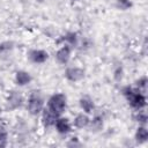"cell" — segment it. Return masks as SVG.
Here are the masks:
<instances>
[{
  "label": "cell",
  "instance_id": "cell-1",
  "mask_svg": "<svg viewBox=\"0 0 148 148\" xmlns=\"http://www.w3.org/2000/svg\"><path fill=\"white\" fill-rule=\"evenodd\" d=\"M121 92L132 109H134L135 111L145 109V106L147 104V99H146L145 94L138 91L135 88H133L131 86H125L121 89Z\"/></svg>",
  "mask_w": 148,
  "mask_h": 148
},
{
  "label": "cell",
  "instance_id": "cell-2",
  "mask_svg": "<svg viewBox=\"0 0 148 148\" xmlns=\"http://www.w3.org/2000/svg\"><path fill=\"white\" fill-rule=\"evenodd\" d=\"M46 108L58 116H61L67 108V97L62 92H54L46 102Z\"/></svg>",
  "mask_w": 148,
  "mask_h": 148
},
{
  "label": "cell",
  "instance_id": "cell-3",
  "mask_svg": "<svg viewBox=\"0 0 148 148\" xmlns=\"http://www.w3.org/2000/svg\"><path fill=\"white\" fill-rule=\"evenodd\" d=\"M44 109V98L42 94L37 90L30 92L27 99V110L31 116H38Z\"/></svg>",
  "mask_w": 148,
  "mask_h": 148
},
{
  "label": "cell",
  "instance_id": "cell-4",
  "mask_svg": "<svg viewBox=\"0 0 148 148\" xmlns=\"http://www.w3.org/2000/svg\"><path fill=\"white\" fill-rule=\"evenodd\" d=\"M84 69L79 67V66H69L65 69V77L67 81L69 82H73V83H76V82H80L84 79Z\"/></svg>",
  "mask_w": 148,
  "mask_h": 148
},
{
  "label": "cell",
  "instance_id": "cell-5",
  "mask_svg": "<svg viewBox=\"0 0 148 148\" xmlns=\"http://www.w3.org/2000/svg\"><path fill=\"white\" fill-rule=\"evenodd\" d=\"M54 57H56V60L60 65H67L68 61L71 60V57H72V46L66 45V44H61V46L57 50Z\"/></svg>",
  "mask_w": 148,
  "mask_h": 148
},
{
  "label": "cell",
  "instance_id": "cell-6",
  "mask_svg": "<svg viewBox=\"0 0 148 148\" xmlns=\"http://www.w3.org/2000/svg\"><path fill=\"white\" fill-rule=\"evenodd\" d=\"M28 59L32 64L42 65L49 59V53L42 49H32L28 52Z\"/></svg>",
  "mask_w": 148,
  "mask_h": 148
},
{
  "label": "cell",
  "instance_id": "cell-7",
  "mask_svg": "<svg viewBox=\"0 0 148 148\" xmlns=\"http://www.w3.org/2000/svg\"><path fill=\"white\" fill-rule=\"evenodd\" d=\"M72 123H71V120L67 118V117H62V116H59L58 118H57V120H56V124H54V128H56V131L59 133V134H61V135H66V134H68L71 131H72Z\"/></svg>",
  "mask_w": 148,
  "mask_h": 148
},
{
  "label": "cell",
  "instance_id": "cell-8",
  "mask_svg": "<svg viewBox=\"0 0 148 148\" xmlns=\"http://www.w3.org/2000/svg\"><path fill=\"white\" fill-rule=\"evenodd\" d=\"M23 103H24V98L18 91L9 92V95L7 97V101H6L7 108L9 110H16V109L21 108L23 105Z\"/></svg>",
  "mask_w": 148,
  "mask_h": 148
},
{
  "label": "cell",
  "instance_id": "cell-9",
  "mask_svg": "<svg viewBox=\"0 0 148 148\" xmlns=\"http://www.w3.org/2000/svg\"><path fill=\"white\" fill-rule=\"evenodd\" d=\"M40 114H42L40 123H42V125H43L45 128L53 127V126H54V124H56L57 118L59 117L58 114H56L54 112H52V111H51V110H49L47 108H44Z\"/></svg>",
  "mask_w": 148,
  "mask_h": 148
},
{
  "label": "cell",
  "instance_id": "cell-10",
  "mask_svg": "<svg viewBox=\"0 0 148 148\" xmlns=\"http://www.w3.org/2000/svg\"><path fill=\"white\" fill-rule=\"evenodd\" d=\"M14 81H15V83L18 87H24V86H28L32 81V77H31V74L29 72L23 71V69H20V71H17L15 73Z\"/></svg>",
  "mask_w": 148,
  "mask_h": 148
},
{
  "label": "cell",
  "instance_id": "cell-11",
  "mask_svg": "<svg viewBox=\"0 0 148 148\" xmlns=\"http://www.w3.org/2000/svg\"><path fill=\"white\" fill-rule=\"evenodd\" d=\"M89 123H90V117L88 116V113H84V112H80L77 113L73 121H72V125L75 127V128H86L89 126Z\"/></svg>",
  "mask_w": 148,
  "mask_h": 148
},
{
  "label": "cell",
  "instance_id": "cell-12",
  "mask_svg": "<svg viewBox=\"0 0 148 148\" xmlns=\"http://www.w3.org/2000/svg\"><path fill=\"white\" fill-rule=\"evenodd\" d=\"M58 43L60 44H66V45H69V46H76L79 45V37H77V34L74 32V31H68L66 32L64 36L60 37V39L58 40Z\"/></svg>",
  "mask_w": 148,
  "mask_h": 148
},
{
  "label": "cell",
  "instance_id": "cell-13",
  "mask_svg": "<svg viewBox=\"0 0 148 148\" xmlns=\"http://www.w3.org/2000/svg\"><path fill=\"white\" fill-rule=\"evenodd\" d=\"M79 105L80 109L82 110V112L84 113H92L95 110V103L92 101V98H90L89 96H82L79 99Z\"/></svg>",
  "mask_w": 148,
  "mask_h": 148
},
{
  "label": "cell",
  "instance_id": "cell-14",
  "mask_svg": "<svg viewBox=\"0 0 148 148\" xmlns=\"http://www.w3.org/2000/svg\"><path fill=\"white\" fill-rule=\"evenodd\" d=\"M134 138H135L136 142H139V143H143V142L147 141V139H148V131H147V128H146L145 125H140L136 128L135 134H134Z\"/></svg>",
  "mask_w": 148,
  "mask_h": 148
},
{
  "label": "cell",
  "instance_id": "cell-15",
  "mask_svg": "<svg viewBox=\"0 0 148 148\" xmlns=\"http://www.w3.org/2000/svg\"><path fill=\"white\" fill-rule=\"evenodd\" d=\"M147 86H148V80L146 76H141L136 80L135 82V89L142 94H146L147 91Z\"/></svg>",
  "mask_w": 148,
  "mask_h": 148
},
{
  "label": "cell",
  "instance_id": "cell-16",
  "mask_svg": "<svg viewBox=\"0 0 148 148\" xmlns=\"http://www.w3.org/2000/svg\"><path fill=\"white\" fill-rule=\"evenodd\" d=\"M89 126H90L91 128H94L95 131L101 130V128H102V126H103V117H102V116L96 114L95 117H92V118L90 119Z\"/></svg>",
  "mask_w": 148,
  "mask_h": 148
},
{
  "label": "cell",
  "instance_id": "cell-17",
  "mask_svg": "<svg viewBox=\"0 0 148 148\" xmlns=\"http://www.w3.org/2000/svg\"><path fill=\"white\" fill-rule=\"evenodd\" d=\"M147 112L145 111V109H141V110H136V113H135V120L140 124V125H146L147 124Z\"/></svg>",
  "mask_w": 148,
  "mask_h": 148
},
{
  "label": "cell",
  "instance_id": "cell-18",
  "mask_svg": "<svg viewBox=\"0 0 148 148\" xmlns=\"http://www.w3.org/2000/svg\"><path fill=\"white\" fill-rule=\"evenodd\" d=\"M116 6L121 10H127L132 7L131 0H116Z\"/></svg>",
  "mask_w": 148,
  "mask_h": 148
},
{
  "label": "cell",
  "instance_id": "cell-19",
  "mask_svg": "<svg viewBox=\"0 0 148 148\" xmlns=\"http://www.w3.org/2000/svg\"><path fill=\"white\" fill-rule=\"evenodd\" d=\"M7 139H8L7 130L2 124H0V146H6L7 145Z\"/></svg>",
  "mask_w": 148,
  "mask_h": 148
},
{
  "label": "cell",
  "instance_id": "cell-20",
  "mask_svg": "<svg viewBox=\"0 0 148 148\" xmlns=\"http://www.w3.org/2000/svg\"><path fill=\"white\" fill-rule=\"evenodd\" d=\"M13 49V43L12 42H2L0 43V53L10 51Z\"/></svg>",
  "mask_w": 148,
  "mask_h": 148
},
{
  "label": "cell",
  "instance_id": "cell-21",
  "mask_svg": "<svg viewBox=\"0 0 148 148\" xmlns=\"http://www.w3.org/2000/svg\"><path fill=\"white\" fill-rule=\"evenodd\" d=\"M123 68L121 67H118L116 71H114V74H113V76H114V79L117 80V81H120L121 79H123Z\"/></svg>",
  "mask_w": 148,
  "mask_h": 148
},
{
  "label": "cell",
  "instance_id": "cell-22",
  "mask_svg": "<svg viewBox=\"0 0 148 148\" xmlns=\"http://www.w3.org/2000/svg\"><path fill=\"white\" fill-rule=\"evenodd\" d=\"M73 2H79V1H81V0H72Z\"/></svg>",
  "mask_w": 148,
  "mask_h": 148
}]
</instances>
